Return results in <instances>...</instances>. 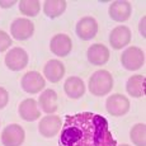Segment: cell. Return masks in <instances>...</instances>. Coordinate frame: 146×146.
I'll use <instances>...</instances> for the list:
<instances>
[{"instance_id": "cell-6", "label": "cell", "mask_w": 146, "mask_h": 146, "mask_svg": "<svg viewBox=\"0 0 146 146\" xmlns=\"http://www.w3.org/2000/svg\"><path fill=\"white\" fill-rule=\"evenodd\" d=\"M21 85H22V89L26 93L37 94L44 89L46 81H44V78L38 71H28L22 78Z\"/></svg>"}, {"instance_id": "cell-16", "label": "cell", "mask_w": 146, "mask_h": 146, "mask_svg": "<svg viewBox=\"0 0 146 146\" xmlns=\"http://www.w3.org/2000/svg\"><path fill=\"white\" fill-rule=\"evenodd\" d=\"M43 75L51 83H58L65 75V66L60 60H50L44 65Z\"/></svg>"}, {"instance_id": "cell-8", "label": "cell", "mask_w": 146, "mask_h": 146, "mask_svg": "<svg viewBox=\"0 0 146 146\" xmlns=\"http://www.w3.org/2000/svg\"><path fill=\"white\" fill-rule=\"evenodd\" d=\"M35 33V24L27 18H18L10 26V35L18 41L31 38Z\"/></svg>"}, {"instance_id": "cell-12", "label": "cell", "mask_w": 146, "mask_h": 146, "mask_svg": "<svg viewBox=\"0 0 146 146\" xmlns=\"http://www.w3.org/2000/svg\"><path fill=\"white\" fill-rule=\"evenodd\" d=\"M131 42V31L126 26H118L112 29L109 35V43L114 50H121Z\"/></svg>"}, {"instance_id": "cell-4", "label": "cell", "mask_w": 146, "mask_h": 146, "mask_svg": "<svg viewBox=\"0 0 146 146\" xmlns=\"http://www.w3.org/2000/svg\"><path fill=\"white\" fill-rule=\"evenodd\" d=\"M24 139H26V132L18 123L7 126L1 132V142L4 146H21Z\"/></svg>"}, {"instance_id": "cell-25", "label": "cell", "mask_w": 146, "mask_h": 146, "mask_svg": "<svg viewBox=\"0 0 146 146\" xmlns=\"http://www.w3.org/2000/svg\"><path fill=\"white\" fill-rule=\"evenodd\" d=\"M145 23H146V17H142L141 22H140V26H139V29H140V33H141L142 37H146V32H145Z\"/></svg>"}, {"instance_id": "cell-10", "label": "cell", "mask_w": 146, "mask_h": 146, "mask_svg": "<svg viewBox=\"0 0 146 146\" xmlns=\"http://www.w3.org/2000/svg\"><path fill=\"white\" fill-rule=\"evenodd\" d=\"M62 128V123L61 118L58 116H46L41 119L40 125H38V131H40L41 136L46 137V139H51L56 136Z\"/></svg>"}, {"instance_id": "cell-14", "label": "cell", "mask_w": 146, "mask_h": 146, "mask_svg": "<svg viewBox=\"0 0 146 146\" xmlns=\"http://www.w3.org/2000/svg\"><path fill=\"white\" fill-rule=\"evenodd\" d=\"M88 60L92 65L102 66L109 60V50L102 43H94L88 48Z\"/></svg>"}, {"instance_id": "cell-1", "label": "cell", "mask_w": 146, "mask_h": 146, "mask_svg": "<svg viewBox=\"0 0 146 146\" xmlns=\"http://www.w3.org/2000/svg\"><path fill=\"white\" fill-rule=\"evenodd\" d=\"M60 146H117L108 122L92 112L66 116L58 139Z\"/></svg>"}, {"instance_id": "cell-22", "label": "cell", "mask_w": 146, "mask_h": 146, "mask_svg": "<svg viewBox=\"0 0 146 146\" xmlns=\"http://www.w3.org/2000/svg\"><path fill=\"white\" fill-rule=\"evenodd\" d=\"M19 4V12L27 17H36L41 10V3L38 0H22Z\"/></svg>"}, {"instance_id": "cell-20", "label": "cell", "mask_w": 146, "mask_h": 146, "mask_svg": "<svg viewBox=\"0 0 146 146\" xmlns=\"http://www.w3.org/2000/svg\"><path fill=\"white\" fill-rule=\"evenodd\" d=\"M66 4L64 0H47L43 3V12L48 18H57L66 10Z\"/></svg>"}, {"instance_id": "cell-9", "label": "cell", "mask_w": 146, "mask_h": 146, "mask_svg": "<svg viewBox=\"0 0 146 146\" xmlns=\"http://www.w3.org/2000/svg\"><path fill=\"white\" fill-rule=\"evenodd\" d=\"M50 50L53 55L58 56V57H65L72 50L71 38L67 35H64V33L55 35L50 42Z\"/></svg>"}, {"instance_id": "cell-2", "label": "cell", "mask_w": 146, "mask_h": 146, "mask_svg": "<svg viewBox=\"0 0 146 146\" xmlns=\"http://www.w3.org/2000/svg\"><path fill=\"white\" fill-rule=\"evenodd\" d=\"M113 89V76L107 70H98L89 79V92L95 97L107 95Z\"/></svg>"}, {"instance_id": "cell-11", "label": "cell", "mask_w": 146, "mask_h": 146, "mask_svg": "<svg viewBox=\"0 0 146 146\" xmlns=\"http://www.w3.org/2000/svg\"><path fill=\"white\" fill-rule=\"evenodd\" d=\"M98 33V23L93 17H84L76 24V35L83 41L94 38Z\"/></svg>"}, {"instance_id": "cell-21", "label": "cell", "mask_w": 146, "mask_h": 146, "mask_svg": "<svg viewBox=\"0 0 146 146\" xmlns=\"http://www.w3.org/2000/svg\"><path fill=\"white\" fill-rule=\"evenodd\" d=\"M130 139L136 146H146V125L137 123L131 128Z\"/></svg>"}, {"instance_id": "cell-5", "label": "cell", "mask_w": 146, "mask_h": 146, "mask_svg": "<svg viewBox=\"0 0 146 146\" xmlns=\"http://www.w3.org/2000/svg\"><path fill=\"white\" fill-rule=\"evenodd\" d=\"M107 112L113 117L125 116L130 111V100L122 94H113L107 98Z\"/></svg>"}, {"instance_id": "cell-19", "label": "cell", "mask_w": 146, "mask_h": 146, "mask_svg": "<svg viewBox=\"0 0 146 146\" xmlns=\"http://www.w3.org/2000/svg\"><path fill=\"white\" fill-rule=\"evenodd\" d=\"M145 75H133L127 80L126 90L133 98H141L145 95Z\"/></svg>"}, {"instance_id": "cell-17", "label": "cell", "mask_w": 146, "mask_h": 146, "mask_svg": "<svg viewBox=\"0 0 146 146\" xmlns=\"http://www.w3.org/2000/svg\"><path fill=\"white\" fill-rule=\"evenodd\" d=\"M64 90L66 95L71 99H79L85 93V85L84 81L78 76H70L67 78L65 84H64Z\"/></svg>"}, {"instance_id": "cell-13", "label": "cell", "mask_w": 146, "mask_h": 146, "mask_svg": "<svg viewBox=\"0 0 146 146\" xmlns=\"http://www.w3.org/2000/svg\"><path fill=\"white\" fill-rule=\"evenodd\" d=\"M132 13V7L130 1L119 0V1H113L109 5V17L114 22H126L131 17Z\"/></svg>"}, {"instance_id": "cell-23", "label": "cell", "mask_w": 146, "mask_h": 146, "mask_svg": "<svg viewBox=\"0 0 146 146\" xmlns=\"http://www.w3.org/2000/svg\"><path fill=\"white\" fill-rule=\"evenodd\" d=\"M12 44V38L4 31H0V52L7 51Z\"/></svg>"}, {"instance_id": "cell-7", "label": "cell", "mask_w": 146, "mask_h": 146, "mask_svg": "<svg viewBox=\"0 0 146 146\" xmlns=\"http://www.w3.org/2000/svg\"><path fill=\"white\" fill-rule=\"evenodd\" d=\"M5 65L12 71L23 70L28 65V53L22 47H14L5 55Z\"/></svg>"}, {"instance_id": "cell-27", "label": "cell", "mask_w": 146, "mask_h": 146, "mask_svg": "<svg viewBox=\"0 0 146 146\" xmlns=\"http://www.w3.org/2000/svg\"><path fill=\"white\" fill-rule=\"evenodd\" d=\"M121 146H130V145H126V144H123V145H121Z\"/></svg>"}, {"instance_id": "cell-15", "label": "cell", "mask_w": 146, "mask_h": 146, "mask_svg": "<svg viewBox=\"0 0 146 146\" xmlns=\"http://www.w3.org/2000/svg\"><path fill=\"white\" fill-rule=\"evenodd\" d=\"M19 116L22 119L28 121V122H33L37 121L41 117V111L38 108V104L35 99L29 98V99H24L23 102L19 104L18 108Z\"/></svg>"}, {"instance_id": "cell-24", "label": "cell", "mask_w": 146, "mask_h": 146, "mask_svg": "<svg viewBox=\"0 0 146 146\" xmlns=\"http://www.w3.org/2000/svg\"><path fill=\"white\" fill-rule=\"evenodd\" d=\"M9 102V93L0 86V109H3Z\"/></svg>"}, {"instance_id": "cell-18", "label": "cell", "mask_w": 146, "mask_h": 146, "mask_svg": "<svg viewBox=\"0 0 146 146\" xmlns=\"http://www.w3.org/2000/svg\"><path fill=\"white\" fill-rule=\"evenodd\" d=\"M38 104L41 109L47 114H52L57 111V94L52 89H46L43 93H41Z\"/></svg>"}, {"instance_id": "cell-26", "label": "cell", "mask_w": 146, "mask_h": 146, "mask_svg": "<svg viewBox=\"0 0 146 146\" xmlns=\"http://www.w3.org/2000/svg\"><path fill=\"white\" fill-rule=\"evenodd\" d=\"M14 4H17L15 0H10V1H3V0H0V7L1 8H12Z\"/></svg>"}, {"instance_id": "cell-3", "label": "cell", "mask_w": 146, "mask_h": 146, "mask_svg": "<svg viewBox=\"0 0 146 146\" xmlns=\"http://www.w3.org/2000/svg\"><path fill=\"white\" fill-rule=\"evenodd\" d=\"M121 64L126 70H139L145 64V53L141 48L136 46H131L125 50L121 56Z\"/></svg>"}]
</instances>
